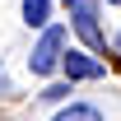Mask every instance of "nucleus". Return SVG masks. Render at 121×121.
<instances>
[{
  "label": "nucleus",
  "instance_id": "9",
  "mask_svg": "<svg viewBox=\"0 0 121 121\" xmlns=\"http://www.w3.org/2000/svg\"><path fill=\"white\" fill-rule=\"evenodd\" d=\"M107 5H121V0H107Z\"/></svg>",
  "mask_w": 121,
  "mask_h": 121
},
{
  "label": "nucleus",
  "instance_id": "7",
  "mask_svg": "<svg viewBox=\"0 0 121 121\" xmlns=\"http://www.w3.org/2000/svg\"><path fill=\"white\" fill-rule=\"evenodd\" d=\"M0 93H9V75H5V65H0Z\"/></svg>",
  "mask_w": 121,
  "mask_h": 121
},
{
  "label": "nucleus",
  "instance_id": "6",
  "mask_svg": "<svg viewBox=\"0 0 121 121\" xmlns=\"http://www.w3.org/2000/svg\"><path fill=\"white\" fill-rule=\"evenodd\" d=\"M70 89H75L70 79H65V84H47V89L37 93V98H42V103H65V98H70Z\"/></svg>",
  "mask_w": 121,
  "mask_h": 121
},
{
  "label": "nucleus",
  "instance_id": "5",
  "mask_svg": "<svg viewBox=\"0 0 121 121\" xmlns=\"http://www.w3.org/2000/svg\"><path fill=\"white\" fill-rule=\"evenodd\" d=\"M51 121H103V112H98L93 103H70V107H60Z\"/></svg>",
  "mask_w": 121,
  "mask_h": 121
},
{
  "label": "nucleus",
  "instance_id": "4",
  "mask_svg": "<svg viewBox=\"0 0 121 121\" xmlns=\"http://www.w3.org/2000/svg\"><path fill=\"white\" fill-rule=\"evenodd\" d=\"M51 5H56V0H23V23L42 33L47 23H51Z\"/></svg>",
  "mask_w": 121,
  "mask_h": 121
},
{
  "label": "nucleus",
  "instance_id": "2",
  "mask_svg": "<svg viewBox=\"0 0 121 121\" xmlns=\"http://www.w3.org/2000/svg\"><path fill=\"white\" fill-rule=\"evenodd\" d=\"M65 9H70V28L84 37V51H93V56H98V51L107 47L103 28H98V0H70Z\"/></svg>",
  "mask_w": 121,
  "mask_h": 121
},
{
  "label": "nucleus",
  "instance_id": "8",
  "mask_svg": "<svg viewBox=\"0 0 121 121\" xmlns=\"http://www.w3.org/2000/svg\"><path fill=\"white\" fill-rule=\"evenodd\" d=\"M112 47H117V56H121V33H117V37H112Z\"/></svg>",
  "mask_w": 121,
  "mask_h": 121
},
{
  "label": "nucleus",
  "instance_id": "1",
  "mask_svg": "<svg viewBox=\"0 0 121 121\" xmlns=\"http://www.w3.org/2000/svg\"><path fill=\"white\" fill-rule=\"evenodd\" d=\"M65 28L60 23H47L42 33H37V42H33V56H28V70L37 79H47V75H56L60 70V60H65Z\"/></svg>",
  "mask_w": 121,
  "mask_h": 121
},
{
  "label": "nucleus",
  "instance_id": "10",
  "mask_svg": "<svg viewBox=\"0 0 121 121\" xmlns=\"http://www.w3.org/2000/svg\"><path fill=\"white\" fill-rule=\"evenodd\" d=\"M65 5H70V0H65Z\"/></svg>",
  "mask_w": 121,
  "mask_h": 121
},
{
  "label": "nucleus",
  "instance_id": "3",
  "mask_svg": "<svg viewBox=\"0 0 121 121\" xmlns=\"http://www.w3.org/2000/svg\"><path fill=\"white\" fill-rule=\"evenodd\" d=\"M60 70H65V79H70V84H89V79H103V75H107V65L93 56V51H84V47H65Z\"/></svg>",
  "mask_w": 121,
  "mask_h": 121
}]
</instances>
